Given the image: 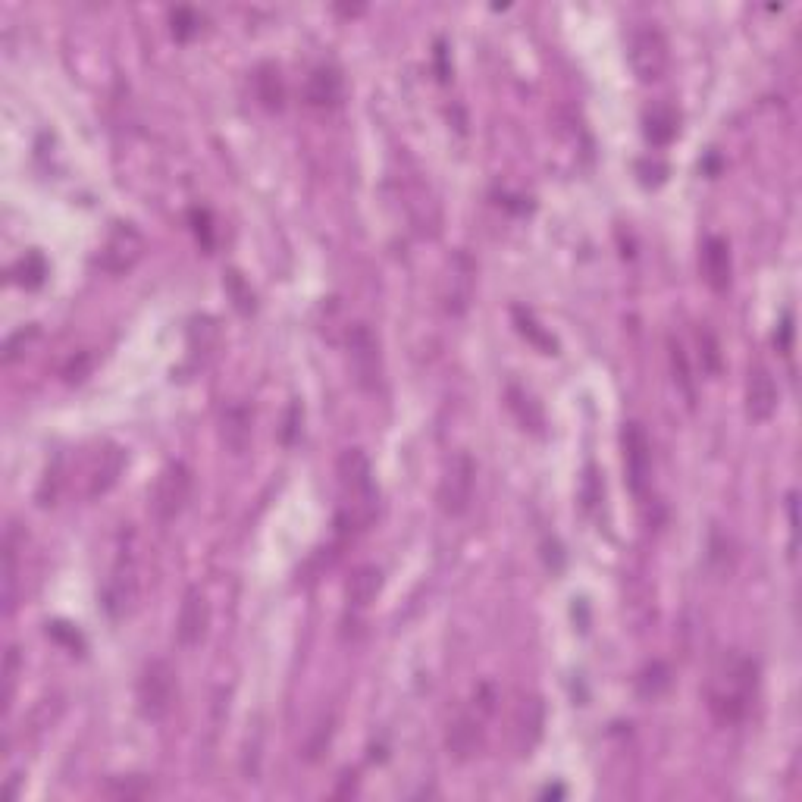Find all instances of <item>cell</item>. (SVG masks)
I'll use <instances>...</instances> for the list:
<instances>
[{
  "label": "cell",
  "instance_id": "1",
  "mask_svg": "<svg viewBox=\"0 0 802 802\" xmlns=\"http://www.w3.org/2000/svg\"><path fill=\"white\" fill-rule=\"evenodd\" d=\"M756 687H759V665L749 655L724 652L709 680V709L715 721L721 724L743 721L749 715L752 699H756Z\"/></svg>",
  "mask_w": 802,
  "mask_h": 802
},
{
  "label": "cell",
  "instance_id": "2",
  "mask_svg": "<svg viewBox=\"0 0 802 802\" xmlns=\"http://www.w3.org/2000/svg\"><path fill=\"white\" fill-rule=\"evenodd\" d=\"M336 474L342 483L345 499H351V524H370L376 514V483H373V467L370 458L361 448H345L339 455Z\"/></svg>",
  "mask_w": 802,
  "mask_h": 802
},
{
  "label": "cell",
  "instance_id": "3",
  "mask_svg": "<svg viewBox=\"0 0 802 802\" xmlns=\"http://www.w3.org/2000/svg\"><path fill=\"white\" fill-rule=\"evenodd\" d=\"M179 696V683H176V668L167 662V658H154V662L145 665L138 677L135 687V699H138V712L145 721H163L176 705Z\"/></svg>",
  "mask_w": 802,
  "mask_h": 802
},
{
  "label": "cell",
  "instance_id": "4",
  "mask_svg": "<svg viewBox=\"0 0 802 802\" xmlns=\"http://www.w3.org/2000/svg\"><path fill=\"white\" fill-rule=\"evenodd\" d=\"M195 477L182 461H173L160 470V477L151 489V514L160 524H170L185 511L188 499H192Z\"/></svg>",
  "mask_w": 802,
  "mask_h": 802
},
{
  "label": "cell",
  "instance_id": "5",
  "mask_svg": "<svg viewBox=\"0 0 802 802\" xmlns=\"http://www.w3.org/2000/svg\"><path fill=\"white\" fill-rule=\"evenodd\" d=\"M474 486H477V464L470 455L458 452L448 458L445 474L439 483V508L448 517H461L470 502H474Z\"/></svg>",
  "mask_w": 802,
  "mask_h": 802
},
{
  "label": "cell",
  "instance_id": "6",
  "mask_svg": "<svg viewBox=\"0 0 802 802\" xmlns=\"http://www.w3.org/2000/svg\"><path fill=\"white\" fill-rule=\"evenodd\" d=\"M145 248H148L145 235H141L132 223H116L101 245L98 267L110 276H123L141 261V257H145Z\"/></svg>",
  "mask_w": 802,
  "mask_h": 802
},
{
  "label": "cell",
  "instance_id": "7",
  "mask_svg": "<svg viewBox=\"0 0 802 802\" xmlns=\"http://www.w3.org/2000/svg\"><path fill=\"white\" fill-rule=\"evenodd\" d=\"M348 364L355 373V383L364 392H373L383 380V355H380V342H376L373 329L358 323L351 326L348 333Z\"/></svg>",
  "mask_w": 802,
  "mask_h": 802
},
{
  "label": "cell",
  "instance_id": "8",
  "mask_svg": "<svg viewBox=\"0 0 802 802\" xmlns=\"http://www.w3.org/2000/svg\"><path fill=\"white\" fill-rule=\"evenodd\" d=\"M668 41L665 35L646 26V29H636L630 35V66H633V73L640 82H658L665 73H668Z\"/></svg>",
  "mask_w": 802,
  "mask_h": 802
},
{
  "label": "cell",
  "instance_id": "9",
  "mask_svg": "<svg viewBox=\"0 0 802 802\" xmlns=\"http://www.w3.org/2000/svg\"><path fill=\"white\" fill-rule=\"evenodd\" d=\"M135 558L129 549H123L120 555H116V564L110 568V577L104 583V593H101V602H104V611L113 618V621H120L129 615V608L132 602L138 599V577H135Z\"/></svg>",
  "mask_w": 802,
  "mask_h": 802
},
{
  "label": "cell",
  "instance_id": "10",
  "mask_svg": "<svg viewBox=\"0 0 802 802\" xmlns=\"http://www.w3.org/2000/svg\"><path fill=\"white\" fill-rule=\"evenodd\" d=\"M624 464H627V483L636 499H643L649 477H652V442L640 423H627L624 427Z\"/></svg>",
  "mask_w": 802,
  "mask_h": 802
},
{
  "label": "cell",
  "instance_id": "11",
  "mask_svg": "<svg viewBox=\"0 0 802 802\" xmlns=\"http://www.w3.org/2000/svg\"><path fill=\"white\" fill-rule=\"evenodd\" d=\"M207 627H210V602H207V596L201 593L198 586H192L182 596L179 621H176V640L185 649H192L207 636Z\"/></svg>",
  "mask_w": 802,
  "mask_h": 802
},
{
  "label": "cell",
  "instance_id": "12",
  "mask_svg": "<svg viewBox=\"0 0 802 802\" xmlns=\"http://www.w3.org/2000/svg\"><path fill=\"white\" fill-rule=\"evenodd\" d=\"M777 401H781V395H777L774 376L765 367H752L749 383H746V414L756 423H765L774 417Z\"/></svg>",
  "mask_w": 802,
  "mask_h": 802
},
{
  "label": "cell",
  "instance_id": "13",
  "mask_svg": "<svg viewBox=\"0 0 802 802\" xmlns=\"http://www.w3.org/2000/svg\"><path fill=\"white\" fill-rule=\"evenodd\" d=\"M702 273H705V282H709V289L724 295L730 289V279H734V264H730V245L721 239V235H712V239H705V248H702Z\"/></svg>",
  "mask_w": 802,
  "mask_h": 802
},
{
  "label": "cell",
  "instance_id": "14",
  "mask_svg": "<svg viewBox=\"0 0 802 802\" xmlns=\"http://www.w3.org/2000/svg\"><path fill=\"white\" fill-rule=\"evenodd\" d=\"M474 261L467 254H455L452 273H448V295H445V308L452 314H464L474 301Z\"/></svg>",
  "mask_w": 802,
  "mask_h": 802
},
{
  "label": "cell",
  "instance_id": "15",
  "mask_svg": "<svg viewBox=\"0 0 802 802\" xmlns=\"http://www.w3.org/2000/svg\"><path fill=\"white\" fill-rule=\"evenodd\" d=\"M342 91L345 85H342L339 69L317 66L308 76V85H304V98H308L311 107H336L342 101Z\"/></svg>",
  "mask_w": 802,
  "mask_h": 802
},
{
  "label": "cell",
  "instance_id": "16",
  "mask_svg": "<svg viewBox=\"0 0 802 802\" xmlns=\"http://www.w3.org/2000/svg\"><path fill=\"white\" fill-rule=\"evenodd\" d=\"M380 593H383V571L376 564H361L345 586V599L351 608H370L380 599Z\"/></svg>",
  "mask_w": 802,
  "mask_h": 802
},
{
  "label": "cell",
  "instance_id": "17",
  "mask_svg": "<svg viewBox=\"0 0 802 802\" xmlns=\"http://www.w3.org/2000/svg\"><path fill=\"white\" fill-rule=\"evenodd\" d=\"M448 752L455 759H470L483 743V721L477 715H461L452 727H448Z\"/></svg>",
  "mask_w": 802,
  "mask_h": 802
},
{
  "label": "cell",
  "instance_id": "18",
  "mask_svg": "<svg viewBox=\"0 0 802 802\" xmlns=\"http://www.w3.org/2000/svg\"><path fill=\"white\" fill-rule=\"evenodd\" d=\"M123 470H126L123 448L107 445L104 452H101V458H98V467H94V474H91V486H88L91 499H98V495H107L116 486V480L123 477Z\"/></svg>",
  "mask_w": 802,
  "mask_h": 802
},
{
  "label": "cell",
  "instance_id": "19",
  "mask_svg": "<svg viewBox=\"0 0 802 802\" xmlns=\"http://www.w3.org/2000/svg\"><path fill=\"white\" fill-rule=\"evenodd\" d=\"M643 132H646V141L655 148H665L677 138L680 132V113L668 104H658L652 110H646V120H643Z\"/></svg>",
  "mask_w": 802,
  "mask_h": 802
},
{
  "label": "cell",
  "instance_id": "20",
  "mask_svg": "<svg viewBox=\"0 0 802 802\" xmlns=\"http://www.w3.org/2000/svg\"><path fill=\"white\" fill-rule=\"evenodd\" d=\"M220 436H223V445L229 448L232 455H242L248 442H251V411L248 408H226L223 411V420H220Z\"/></svg>",
  "mask_w": 802,
  "mask_h": 802
},
{
  "label": "cell",
  "instance_id": "21",
  "mask_svg": "<svg viewBox=\"0 0 802 802\" xmlns=\"http://www.w3.org/2000/svg\"><path fill=\"white\" fill-rule=\"evenodd\" d=\"M10 276H13L16 286H22V289H41L44 279H47V261L38 251H29L13 264Z\"/></svg>",
  "mask_w": 802,
  "mask_h": 802
},
{
  "label": "cell",
  "instance_id": "22",
  "mask_svg": "<svg viewBox=\"0 0 802 802\" xmlns=\"http://www.w3.org/2000/svg\"><path fill=\"white\" fill-rule=\"evenodd\" d=\"M254 88H257V98H261V104L267 110H279L282 107V98H286V88H282V79H279V69L264 63L261 69H257V76H254Z\"/></svg>",
  "mask_w": 802,
  "mask_h": 802
},
{
  "label": "cell",
  "instance_id": "23",
  "mask_svg": "<svg viewBox=\"0 0 802 802\" xmlns=\"http://www.w3.org/2000/svg\"><path fill=\"white\" fill-rule=\"evenodd\" d=\"M16 574H19V564H16V527H10L7 539H4V615H13V608H16Z\"/></svg>",
  "mask_w": 802,
  "mask_h": 802
},
{
  "label": "cell",
  "instance_id": "24",
  "mask_svg": "<svg viewBox=\"0 0 802 802\" xmlns=\"http://www.w3.org/2000/svg\"><path fill=\"white\" fill-rule=\"evenodd\" d=\"M508 408L514 411L517 420L524 423V430L542 433V411L524 389H508Z\"/></svg>",
  "mask_w": 802,
  "mask_h": 802
},
{
  "label": "cell",
  "instance_id": "25",
  "mask_svg": "<svg viewBox=\"0 0 802 802\" xmlns=\"http://www.w3.org/2000/svg\"><path fill=\"white\" fill-rule=\"evenodd\" d=\"M668 687H671V671L662 662L646 665L643 674H640V680H636V690H640L643 699H658Z\"/></svg>",
  "mask_w": 802,
  "mask_h": 802
},
{
  "label": "cell",
  "instance_id": "26",
  "mask_svg": "<svg viewBox=\"0 0 802 802\" xmlns=\"http://www.w3.org/2000/svg\"><path fill=\"white\" fill-rule=\"evenodd\" d=\"M154 784L148 781V777H141V774H132V777H113V781L104 787V796L110 799H145L151 796Z\"/></svg>",
  "mask_w": 802,
  "mask_h": 802
},
{
  "label": "cell",
  "instance_id": "27",
  "mask_svg": "<svg viewBox=\"0 0 802 802\" xmlns=\"http://www.w3.org/2000/svg\"><path fill=\"white\" fill-rule=\"evenodd\" d=\"M514 320H517V329H521V336H527L533 345H539L542 351H546V355H555L558 351V345H555V339L546 333V329H542L524 308H514Z\"/></svg>",
  "mask_w": 802,
  "mask_h": 802
},
{
  "label": "cell",
  "instance_id": "28",
  "mask_svg": "<svg viewBox=\"0 0 802 802\" xmlns=\"http://www.w3.org/2000/svg\"><path fill=\"white\" fill-rule=\"evenodd\" d=\"M170 22H173V38L176 41H192L201 32L204 16L198 10H192V7H176L170 13Z\"/></svg>",
  "mask_w": 802,
  "mask_h": 802
},
{
  "label": "cell",
  "instance_id": "29",
  "mask_svg": "<svg viewBox=\"0 0 802 802\" xmlns=\"http://www.w3.org/2000/svg\"><path fill=\"white\" fill-rule=\"evenodd\" d=\"M226 292H229V298L235 304V311H239V314H254V292H251L248 282L242 279V273H235V270L226 273Z\"/></svg>",
  "mask_w": 802,
  "mask_h": 802
},
{
  "label": "cell",
  "instance_id": "30",
  "mask_svg": "<svg viewBox=\"0 0 802 802\" xmlns=\"http://www.w3.org/2000/svg\"><path fill=\"white\" fill-rule=\"evenodd\" d=\"M671 367H674V380L680 383L683 395L690 398V405H693V398H696V389H693V376H690V364H687V355H683V348L680 342L671 339Z\"/></svg>",
  "mask_w": 802,
  "mask_h": 802
},
{
  "label": "cell",
  "instance_id": "31",
  "mask_svg": "<svg viewBox=\"0 0 802 802\" xmlns=\"http://www.w3.org/2000/svg\"><path fill=\"white\" fill-rule=\"evenodd\" d=\"M38 336V329L35 326H22V329H16V333L7 339V345H4V364H13L16 358H22L26 355V345H29V339H35Z\"/></svg>",
  "mask_w": 802,
  "mask_h": 802
},
{
  "label": "cell",
  "instance_id": "32",
  "mask_svg": "<svg viewBox=\"0 0 802 802\" xmlns=\"http://www.w3.org/2000/svg\"><path fill=\"white\" fill-rule=\"evenodd\" d=\"M16 674H19V649L13 646L7 652V665H4V709H10V699L16 690Z\"/></svg>",
  "mask_w": 802,
  "mask_h": 802
},
{
  "label": "cell",
  "instance_id": "33",
  "mask_svg": "<svg viewBox=\"0 0 802 802\" xmlns=\"http://www.w3.org/2000/svg\"><path fill=\"white\" fill-rule=\"evenodd\" d=\"M192 223H195V235L204 248H214V226H210V214L207 210H192Z\"/></svg>",
  "mask_w": 802,
  "mask_h": 802
},
{
  "label": "cell",
  "instance_id": "34",
  "mask_svg": "<svg viewBox=\"0 0 802 802\" xmlns=\"http://www.w3.org/2000/svg\"><path fill=\"white\" fill-rule=\"evenodd\" d=\"M301 417H304V411H301V405L295 401V405L289 408V414H286V427H282V442H286V445H292V442H295V436H298V427H301Z\"/></svg>",
  "mask_w": 802,
  "mask_h": 802
},
{
  "label": "cell",
  "instance_id": "35",
  "mask_svg": "<svg viewBox=\"0 0 802 802\" xmlns=\"http://www.w3.org/2000/svg\"><path fill=\"white\" fill-rule=\"evenodd\" d=\"M699 345H702V351H705V358H709V370H712V373H718V367H721V358H718V342H715V336L709 333V329H702V333H699Z\"/></svg>",
  "mask_w": 802,
  "mask_h": 802
},
{
  "label": "cell",
  "instance_id": "36",
  "mask_svg": "<svg viewBox=\"0 0 802 802\" xmlns=\"http://www.w3.org/2000/svg\"><path fill=\"white\" fill-rule=\"evenodd\" d=\"M790 339H793V317L787 314L781 323V336H774V345L781 348V355H790Z\"/></svg>",
  "mask_w": 802,
  "mask_h": 802
},
{
  "label": "cell",
  "instance_id": "37",
  "mask_svg": "<svg viewBox=\"0 0 802 802\" xmlns=\"http://www.w3.org/2000/svg\"><path fill=\"white\" fill-rule=\"evenodd\" d=\"M787 514H790V533H793L790 549H796V533H799V527H796V492L787 495Z\"/></svg>",
  "mask_w": 802,
  "mask_h": 802
}]
</instances>
